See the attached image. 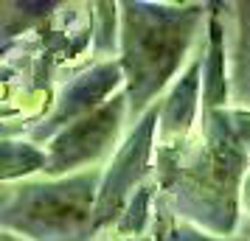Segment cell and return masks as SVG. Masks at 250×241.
<instances>
[{
    "mask_svg": "<svg viewBox=\"0 0 250 241\" xmlns=\"http://www.w3.org/2000/svg\"><path fill=\"white\" fill-rule=\"evenodd\" d=\"M203 17H208V12L200 3H121L118 62L124 70V95L132 115L152 110V98L177 79V70L203 25Z\"/></svg>",
    "mask_w": 250,
    "mask_h": 241,
    "instance_id": "6da1fadb",
    "label": "cell"
},
{
    "mask_svg": "<svg viewBox=\"0 0 250 241\" xmlns=\"http://www.w3.org/2000/svg\"><path fill=\"white\" fill-rule=\"evenodd\" d=\"M205 132L180 163L174 177L177 210L191 224L230 239L242 207V183L248 174V151L239 146L228 110L203 112Z\"/></svg>",
    "mask_w": 250,
    "mask_h": 241,
    "instance_id": "7a4b0ae2",
    "label": "cell"
},
{
    "mask_svg": "<svg viewBox=\"0 0 250 241\" xmlns=\"http://www.w3.org/2000/svg\"><path fill=\"white\" fill-rule=\"evenodd\" d=\"M102 171H82L59 180L9 188L0 205L3 230L31 241H84L93 236V216Z\"/></svg>",
    "mask_w": 250,
    "mask_h": 241,
    "instance_id": "3957f363",
    "label": "cell"
},
{
    "mask_svg": "<svg viewBox=\"0 0 250 241\" xmlns=\"http://www.w3.org/2000/svg\"><path fill=\"white\" fill-rule=\"evenodd\" d=\"M160 124V107H152L141 115L135 129L124 138L118 146L110 166L102 171V185H99V199H96V216H93V230H102L107 224H118L124 216L129 199L138 194L144 185V174L149 171V160L155 151V135Z\"/></svg>",
    "mask_w": 250,
    "mask_h": 241,
    "instance_id": "277c9868",
    "label": "cell"
},
{
    "mask_svg": "<svg viewBox=\"0 0 250 241\" xmlns=\"http://www.w3.org/2000/svg\"><path fill=\"white\" fill-rule=\"evenodd\" d=\"M126 112H129L126 95L118 93L113 101L104 104L102 110L84 115L79 121H73L70 127H65L62 132H57L48 140V149H45L48 154L45 177L48 180H59V177L82 174L84 166L96 163L107 149H113Z\"/></svg>",
    "mask_w": 250,
    "mask_h": 241,
    "instance_id": "5b68a950",
    "label": "cell"
},
{
    "mask_svg": "<svg viewBox=\"0 0 250 241\" xmlns=\"http://www.w3.org/2000/svg\"><path fill=\"white\" fill-rule=\"evenodd\" d=\"M124 84H126L124 70H121V62L118 59H113V62H99L96 68H90L87 73H82L79 79H73L65 87V93L59 95L57 107H54V112L42 121V127L34 129V138L51 140L57 132L70 127L73 121H79L84 115L102 110L107 101H113Z\"/></svg>",
    "mask_w": 250,
    "mask_h": 241,
    "instance_id": "8992f818",
    "label": "cell"
},
{
    "mask_svg": "<svg viewBox=\"0 0 250 241\" xmlns=\"http://www.w3.org/2000/svg\"><path fill=\"white\" fill-rule=\"evenodd\" d=\"M203 107V54L188 62V68L174 79L171 90L160 104V124H158V146L174 149L183 138L191 132L197 112Z\"/></svg>",
    "mask_w": 250,
    "mask_h": 241,
    "instance_id": "52a82bcc",
    "label": "cell"
},
{
    "mask_svg": "<svg viewBox=\"0 0 250 241\" xmlns=\"http://www.w3.org/2000/svg\"><path fill=\"white\" fill-rule=\"evenodd\" d=\"M203 48V112L228 110L230 104V79H228L225 28L216 12H208Z\"/></svg>",
    "mask_w": 250,
    "mask_h": 241,
    "instance_id": "ba28073f",
    "label": "cell"
},
{
    "mask_svg": "<svg viewBox=\"0 0 250 241\" xmlns=\"http://www.w3.org/2000/svg\"><path fill=\"white\" fill-rule=\"evenodd\" d=\"M45 149H37L34 143H25V140H3L0 146V180L3 183H14L28 174L45 171Z\"/></svg>",
    "mask_w": 250,
    "mask_h": 241,
    "instance_id": "9c48e42d",
    "label": "cell"
},
{
    "mask_svg": "<svg viewBox=\"0 0 250 241\" xmlns=\"http://www.w3.org/2000/svg\"><path fill=\"white\" fill-rule=\"evenodd\" d=\"M93 20H96V34H93V51L107 54L121 42V3H96L93 6Z\"/></svg>",
    "mask_w": 250,
    "mask_h": 241,
    "instance_id": "30bf717a",
    "label": "cell"
},
{
    "mask_svg": "<svg viewBox=\"0 0 250 241\" xmlns=\"http://www.w3.org/2000/svg\"><path fill=\"white\" fill-rule=\"evenodd\" d=\"M149 199H152L149 188L146 185H141L138 194L129 199L124 216L118 219V224H115V230H118L121 239H138V233L146 227V222H149Z\"/></svg>",
    "mask_w": 250,
    "mask_h": 241,
    "instance_id": "8fae6325",
    "label": "cell"
},
{
    "mask_svg": "<svg viewBox=\"0 0 250 241\" xmlns=\"http://www.w3.org/2000/svg\"><path fill=\"white\" fill-rule=\"evenodd\" d=\"M239 65L236 70H245L248 68V76H242L239 81V98L245 95L248 90V98H250V3H239Z\"/></svg>",
    "mask_w": 250,
    "mask_h": 241,
    "instance_id": "7c38bea8",
    "label": "cell"
},
{
    "mask_svg": "<svg viewBox=\"0 0 250 241\" xmlns=\"http://www.w3.org/2000/svg\"><path fill=\"white\" fill-rule=\"evenodd\" d=\"M158 241H242V239H225V236H214L208 230L197 227L191 222H180V224H171L158 236Z\"/></svg>",
    "mask_w": 250,
    "mask_h": 241,
    "instance_id": "4fadbf2b",
    "label": "cell"
},
{
    "mask_svg": "<svg viewBox=\"0 0 250 241\" xmlns=\"http://www.w3.org/2000/svg\"><path fill=\"white\" fill-rule=\"evenodd\" d=\"M228 121H230V129H233V135H236L239 146L248 151L250 157V110L248 107H228Z\"/></svg>",
    "mask_w": 250,
    "mask_h": 241,
    "instance_id": "5bb4252c",
    "label": "cell"
},
{
    "mask_svg": "<svg viewBox=\"0 0 250 241\" xmlns=\"http://www.w3.org/2000/svg\"><path fill=\"white\" fill-rule=\"evenodd\" d=\"M242 207L250 213V168L245 174V183H242Z\"/></svg>",
    "mask_w": 250,
    "mask_h": 241,
    "instance_id": "9a60e30c",
    "label": "cell"
},
{
    "mask_svg": "<svg viewBox=\"0 0 250 241\" xmlns=\"http://www.w3.org/2000/svg\"><path fill=\"white\" fill-rule=\"evenodd\" d=\"M0 241H23V239H14V233H9V230H3V236H0Z\"/></svg>",
    "mask_w": 250,
    "mask_h": 241,
    "instance_id": "2e32d148",
    "label": "cell"
},
{
    "mask_svg": "<svg viewBox=\"0 0 250 241\" xmlns=\"http://www.w3.org/2000/svg\"><path fill=\"white\" fill-rule=\"evenodd\" d=\"M118 241H141V239H118Z\"/></svg>",
    "mask_w": 250,
    "mask_h": 241,
    "instance_id": "e0dca14e",
    "label": "cell"
}]
</instances>
